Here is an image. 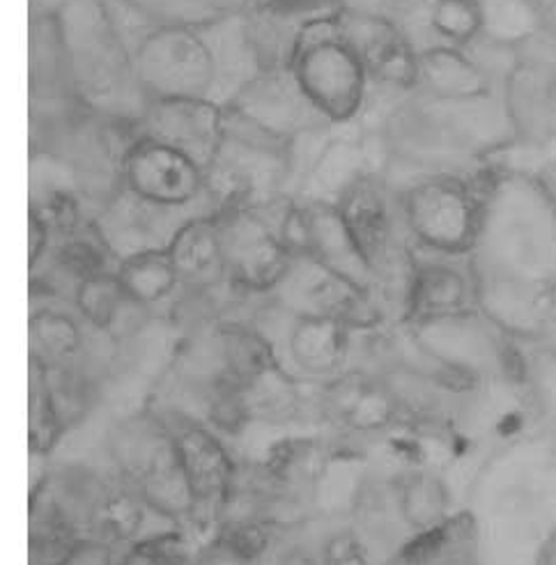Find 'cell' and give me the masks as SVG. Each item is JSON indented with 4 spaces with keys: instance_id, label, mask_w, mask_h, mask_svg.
<instances>
[{
    "instance_id": "cell-29",
    "label": "cell",
    "mask_w": 556,
    "mask_h": 565,
    "mask_svg": "<svg viewBox=\"0 0 556 565\" xmlns=\"http://www.w3.org/2000/svg\"><path fill=\"white\" fill-rule=\"evenodd\" d=\"M327 458V448L316 439H284L269 450L265 471L276 486L303 490L322 478Z\"/></svg>"
},
{
    "instance_id": "cell-2",
    "label": "cell",
    "mask_w": 556,
    "mask_h": 565,
    "mask_svg": "<svg viewBox=\"0 0 556 565\" xmlns=\"http://www.w3.org/2000/svg\"><path fill=\"white\" fill-rule=\"evenodd\" d=\"M290 70L329 125H354L364 113L371 78L345 40L336 17L318 19L301 28Z\"/></svg>"
},
{
    "instance_id": "cell-3",
    "label": "cell",
    "mask_w": 556,
    "mask_h": 565,
    "mask_svg": "<svg viewBox=\"0 0 556 565\" xmlns=\"http://www.w3.org/2000/svg\"><path fill=\"white\" fill-rule=\"evenodd\" d=\"M110 454L122 483L141 494L152 513L175 524L196 518V499L163 418L133 416L122 420L110 433Z\"/></svg>"
},
{
    "instance_id": "cell-30",
    "label": "cell",
    "mask_w": 556,
    "mask_h": 565,
    "mask_svg": "<svg viewBox=\"0 0 556 565\" xmlns=\"http://www.w3.org/2000/svg\"><path fill=\"white\" fill-rule=\"evenodd\" d=\"M428 31L439 44L467 49L485 33L483 0H430Z\"/></svg>"
},
{
    "instance_id": "cell-14",
    "label": "cell",
    "mask_w": 556,
    "mask_h": 565,
    "mask_svg": "<svg viewBox=\"0 0 556 565\" xmlns=\"http://www.w3.org/2000/svg\"><path fill=\"white\" fill-rule=\"evenodd\" d=\"M169 426L178 458L186 473L193 499H196V515H216L224 511L235 488V460L210 428L186 416L163 418Z\"/></svg>"
},
{
    "instance_id": "cell-22",
    "label": "cell",
    "mask_w": 556,
    "mask_h": 565,
    "mask_svg": "<svg viewBox=\"0 0 556 565\" xmlns=\"http://www.w3.org/2000/svg\"><path fill=\"white\" fill-rule=\"evenodd\" d=\"M148 503L127 483L116 488H101L86 511L88 535L110 547L129 545L138 541L148 518Z\"/></svg>"
},
{
    "instance_id": "cell-38",
    "label": "cell",
    "mask_w": 556,
    "mask_h": 565,
    "mask_svg": "<svg viewBox=\"0 0 556 565\" xmlns=\"http://www.w3.org/2000/svg\"><path fill=\"white\" fill-rule=\"evenodd\" d=\"M276 565H322V561H320V556L311 554L309 550L292 547L281 558H278Z\"/></svg>"
},
{
    "instance_id": "cell-12",
    "label": "cell",
    "mask_w": 556,
    "mask_h": 565,
    "mask_svg": "<svg viewBox=\"0 0 556 565\" xmlns=\"http://www.w3.org/2000/svg\"><path fill=\"white\" fill-rule=\"evenodd\" d=\"M196 214V210H173L143 201L122 184L106 198L95 218V228L116 253L118 260L143 250L169 248L180 225Z\"/></svg>"
},
{
    "instance_id": "cell-8",
    "label": "cell",
    "mask_w": 556,
    "mask_h": 565,
    "mask_svg": "<svg viewBox=\"0 0 556 565\" xmlns=\"http://www.w3.org/2000/svg\"><path fill=\"white\" fill-rule=\"evenodd\" d=\"M269 297L290 316L341 320L354 331L382 324V310L371 292L311 256L292 258L288 274Z\"/></svg>"
},
{
    "instance_id": "cell-23",
    "label": "cell",
    "mask_w": 556,
    "mask_h": 565,
    "mask_svg": "<svg viewBox=\"0 0 556 565\" xmlns=\"http://www.w3.org/2000/svg\"><path fill=\"white\" fill-rule=\"evenodd\" d=\"M88 324L81 316L58 306H40L31 316V345L33 363L46 371L72 369V363L86 348Z\"/></svg>"
},
{
    "instance_id": "cell-35",
    "label": "cell",
    "mask_w": 556,
    "mask_h": 565,
    "mask_svg": "<svg viewBox=\"0 0 556 565\" xmlns=\"http://www.w3.org/2000/svg\"><path fill=\"white\" fill-rule=\"evenodd\" d=\"M246 6H256L297 25L336 17L341 12V0H248Z\"/></svg>"
},
{
    "instance_id": "cell-9",
    "label": "cell",
    "mask_w": 556,
    "mask_h": 565,
    "mask_svg": "<svg viewBox=\"0 0 556 565\" xmlns=\"http://www.w3.org/2000/svg\"><path fill=\"white\" fill-rule=\"evenodd\" d=\"M118 180L143 201L173 210L212 207L207 198L205 168L184 152L148 138H133L125 150Z\"/></svg>"
},
{
    "instance_id": "cell-15",
    "label": "cell",
    "mask_w": 556,
    "mask_h": 565,
    "mask_svg": "<svg viewBox=\"0 0 556 565\" xmlns=\"http://www.w3.org/2000/svg\"><path fill=\"white\" fill-rule=\"evenodd\" d=\"M322 414L356 435H379L398 426L403 407L384 377L368 371H348L322 384Z\"/></svg>"
},
{
    "instance_id": "cell-11",
    "label": "cell",
    "mask_w": 556,
    "mask_h": 565,
    "mask_svg": "<svg viewBox=\"0 0 556 565\" xmlns=\"http://www.w3.org/2000/svg\"><path fill=\"white\" fill-rule=\"evenodd\" d=\"M226 108L210 99H159L131 125L133 138H148L191 157L205 171L224 143Z\"/></svg>"
},
{
    "instance_id": "cell-1",
    "label": "cell",
    "mask_w": 556,
    "mask_h": 565,
    "mask_svg": "<svg viewBox=\"0 0 556 565\" xmlns=\"http://www.w3.org/2000/svg\"><path fill=\"white\" fill-rule=\"evenodd\" d=\"M51 12L78 106L110 122L136 125L150 99L138 83L133 53L104 0H63Z\"/></svg>"
},
{
    "instance_id": "cell-19",
    "label": "cell",
    "mask_w": 556,
    "mask_h": 565,
    "mask_svg": "<svg viewBox=\"0 0 556 565\" xmlns=\"http://www.w3.org/2000/svg\"><path fill=\"white\" fill-rule=\"evenodd\" d=\"M366 175H377L373 171L371 154L364 140V131L356 136L333 134V138L318 157L309 178L301 184L295 201L339 205L341 198Z\"/></svg>"
},
{
    "instance_id": "cell-33",
    "label": "cell",
    "mask_w": 556,
    "mask_h": 565,
    "mask_svg": "<svg viewBox=\"0 0 556 565\" xmlns=\"http://www.w3.org/2000/svg\"><path fill=\"white\" fill-rule=\"evenodd\" d=\"M186 558V545L178 533H161L152 541L136 543L118 561V565H182Z\"/></svg>"
},
{
    "instance_id": "cell-36",
    "label": "cell",
    "mask_w": 556,
    "mask_h": 565,
    "mask_svg": "<svg viewBox=\"0 0 556 565\" xmlns=\"http://www.w3.org/2000/svg\"><path fill=\"white\" fill-rule=\"evenodd\" d=\"M61 565H118L116 547L90 539V535H83V539L67 552Z\"/></svg>"
},
{
    "instance_id": "cell-18",
    "label": "cell",
    "mask_w": 556,
    "mask_h": 565,
    "mask_svg": "<svg viewBox=\"0 0 556 565\" xmlns=\"http://www.w3.org/2000/svg\"><path fill=\"white\" fill-rule=\"evenodd\" d=\"M301 203L306 207V223H309L306 256H311L331 271L345 276L375 297L379 280L368 260L364 258V253L356 246L339 207L327 203Z\"/></svg>"
},
{
    "instance_id": "cell-39",
    "label": "cell",
    "mask_w": 556,
    "mask_h": 565,
    "mask_svg": "<svg viewBox=\"0 0 556 565\" xmlns=\"http://www.w3.org/2000/svg\"><path fill=\"white\" fill-rule=\"evenodd\" d=\"M199 565H246V563L237 561L235 556H231L228 552H224V550H221V547L216 545V550L210 552V554H205Z\"/></svg>"
},
{
    "instance_id": "cell-31",
    "label": "cell",
    "mask_w": 556,
    "mask_h": 565,
    "mask_svg": "<svg viewBox=\"0 0 556 565\" xmlns=\"http://www.w3.org/2000/svg\"><path fill=\"white\" fill-rule=\"evenodd\" d=\"M65 430V423L53 403V395L44 375V369L33 363V386H31V450L35 458L49 456L58 444Z\"/></svg>"
},
{
    "instance_id": "cell-5",
    "label": "cell",
    "mask_w": 556,
    "mask_h": 565,
    "mask_svg": "<svg viewBox=\"0 0 556 565\" xmlns=\"http://www.w3.org/2000/svg\"><path fill=\"white\" fill-rule=\"evenodd\" d=\"M136 76L150 102H216L218 65L203 25H159L133 49Z\"/></svg>"
},
{
    "instance_id": "cell-13",
    "label": "cell",
    "mask_w": 556,
    "mask_h": 565,
    "mask_svg": "<svg viewBox=\"0 0 556 565\" xmlns=\"http://www.w3.org/2000/svg\"><path fill=\"white\" fill-rule=\"evenodd\" d=\"M228 108L284 140L329 125L290 67L263 70L235 95Z\"/></svg>"
},
{
    "instance_id": "cell-6",
    "label": "cell",
    "mask_w": 556,
    "mask_h": 565,
    "mask_svg": "<svg viewBox=\"0 0 556 565\" xmlns=\"http://www.w3.org/2000/svg\"><path fill=\"white\" fill-rule=\"evenodd\" d=\"M290 195L267 205H239L216 212L224 246L226 282L244 295H271L292 265L278 216Z\"/></svg>"
},
{
    "instance_id": "cell-37",
    "label": "cell",
    "mask_w": 556,
    "mask_h": 565,
    "mask_svg": "<svg viewBox=\"0 0 556 565\" xmlns=\"http://www.w3.org/2000/svg\"><path fill=\"white\" fill-rule=\"evenodd\" d=\"M53 246V233L46 225V221L31 210V269L38 271L40 263L49 256Z\"/></svg>"
},
{
    "instance_id": "cell-26",
    "label": "cell",
    "mask_w": 556,
    "mask_h": 565,
    "mask_svg": "<svg viewBox=\"0 0 556 565\" xmlns=\"http://www.w3.org/2000/svg\"><path fill=\"white\" fill-rule=\"evenodd\" d=\"M394 503L400 520L416 531V535H421L441 529L447 522L449 492L439 476L414 469L396 480Z\"/></svg>"
},
{
    "instance_id": "cell-4",
    "label": "cell",
    "mask_w": 556,
    "mask_h": 565,
    "mask_svg": "<svg viewBox=\"0 0 556 565\" xmlns=\"http://www.w3.org/2000/svg\"><path fill=\"white\" fill-rule=\"evenodd\" d=\"M396 193L416 246L441 256L474 248L485 216L479 184L458 173H416Z\"/></svg>"
},
{
    "instance_id": "cell-17",
    "label": "cell",
    "mask_w": 556,
    "mask_h": 565,
    "mask_svg": "<svg viewBox=\"0 0 556 565\" xmlns=\"http://www.w3.org/2000/svg\"><path fill=\"white\" fill-rule=\"evenodd\" d=\"M471 301L467 274L441 258H414L407 280L405 320L421 327L464 316Z\"/></svg>"
},
{
    "instance_id": "cell-27",
    "label": "cell",
    "mask_w": 556,
    "mask_h": 565,
    "mask_svg": "<svg viewBox=\"0 0 556 565\" xmlns=\"http://www.w3.org/2000/svg\"><path fill=\"white\" fill-rule=\"evenodd\" d=\"M118 278L122 280L127 295L146 308L169 301L180 288H184L165 248L143 250L120 260Z\"/></svg>"
},
{
    "instance_id": "cell-10",
    "label": "cell",
    "mask_w": 556,
    "mask_h": 565,
    "mask_svg": "<svg viewBox=\"0 0 556 565\" xmlns=\"http://www.w3.org/2000/svg\"><path fill=\"white\" fill-rule=\"evenodd\" d=\"M336 21L359 61L364 63L371 86L400 93L416 90L419 51L392 17L382 12L341 10Z\"/></svg>"
},
{
    "instance_id": "cell-24",
    "label": "cell",
    "mask_w": 556,
    "mask_h": 565,
    "mask_svg": "<svg viewBox=\"0 0 556 565\" xmlns=\"http://www.w3.org/2000/svg\"><path fill=\"white\" fill-rule=\"evenodd\" d=\"M281 361L269 363L260 373L244 380L237 388L252 420L288 423L303 412V388Z\"/></svg>"
},
{
    "instance_id": "cell-21",
    "label": "cell",
    "mask_w": 556,
    "mask_h": 565,
    "mask_svg": "<svg viewBox=\"0 0 556 565\" xmlns=\"http://www.w3.org/2000/svg\"><path fill=\"white\" fill-rule=\"evenodd\" d=\"M416 90L439 99L490 95V81L464 49L437 44L419 51Z\"/></svg>"
},
{
    "instance_id": "cell-32",
    "label": "cell",
    "mask_w": 556,
    "mask_h": 565,
    "mask_svg": "<svg viewBox=\"0 0 556 565\" xmlns=\"http://www.w3.org/2000/svg\"><path fill=\"white\" fill-rule=\"evenodd\" d=\"M274 541L271 524L260 518H235L218 531L216 545L246 565H256L265 558Z\"/></svg>"
},
{
    "instance_id": "cell-28",
    "label": "cell",
    "mask_w": 556,
    "mask_h": 565,
    "mask_svg": "<svg viewBox=\"0 0 556 565\" xmlns=\"http://www.w3.org/2000/svg\"><path fill=\"white\" fill-rule=\"evenodd\" d=\"M49 253L55 269H58L63 276L72 278L74 286H78L81 280L99 276V274L118 271V265H120L116 253L110 250V246L104 242V237L95 228V221L83 225L81 231L67 237L55 239Z\"/></svg>"
},
{
    "instance_id": "cell-16",
    "label": "cell",
    "mask_w": 556,
    "mask_h": 565,
    "mask_svg": "<svg viewBox=\"0 0 556 565\" xmlns=\"http://www.w3.org/2000/svg\"><path fill=\"white\" fill-rule=\"evenodd\" d=\"M286 324V350L297 380L329 384L350 371L354 329L341 320L290 316Z\"/></svg>"
},
{
    "instance_id": "cell-25",
    "label": "cell",
    "mask_w": 556,
    "mask_h": 565,
    "mask_svg": "<svg viewBox=\"0 0 556 565\" xmlns=\"http://www.w3.org/2000/svg\"><path fill=\"white\" fill-rule=\"evenodd\" d=\"M74 306L76 313L90 324V329L110 338H122L131 333L127 327L131 310L146 308L127 295L118 271L81 280L74 288Z\"/></svg>"
},
{
    "instance_id": "cell-34",
    "label": "cell",
    "mask_w": 556,
    "mask_h": 565,
    "mask_svg": "<svg viewBox=\"0 0 556 565\" xmlns=\"http://www.w3.org/2000/svg\"><path fill=\"white\" fill-rule=\"evenodd\" d=\"M322 565H373L371 545L354 529L331 533L320 550Z\"/></svg>"
},
{
    "instance_id": "cell-40",
    "label": "cell",
    "mask_w": 556,
    "mask_h": 565,
    "mask_svg": "<svg viewBox=\"0 0 556 565\" xmlns=\"http://www.w3.org/2000/svg\"><path fill=\"white\" fill-rule=\"evenodd\" d=\"M549 310H552V316L556 318V286L549 292Z\"/></svg>"
},
{
    "instance_id": "cell-7",
    "label": "cell",
    "mask_w": 556,
    "mask_h": 565,
    "mask_svg": "<svg viewBox=\"0 0 556 565\" xmlns=\"http://www.w3.org/2000/svg\"><path fill=\"white\" fill-rule=\"evenodd\" d=\"M336 207L379 280L377 290L384 282H392L400 267L411 265V253L400 239V231L407 233V225L398 193L382 175L361 178Z\"/></svg>"
},
{
    "instance_id": "cell-20",
    "label": "cell",
    "mask_w": 556,
    "mask_h": 565,
    "mask_svg": "<svg viewBox=\"0 0 556 565\" xmlns=\"http://www.w3.org/2000/svg\"><path fill=\"white\" fill-rule=\"evenodd\" d=\"M165 250H169L184 288L210 290L226 280L216 214H196L184 221Z\"/></svg>"
}]
</instances>
